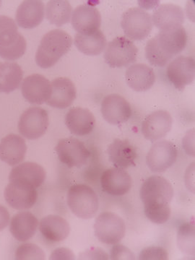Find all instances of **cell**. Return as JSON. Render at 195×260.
I'll return each instance as SVG.
<instances>
[{
  "mask_svg": "<svg viewBox=\"0 0 195 260\" xmlns=\"http://www.w3.org/2000/svg\"><path fill=\"white\" fill-rule=\"evenodd\" d=\"M187 34L184 27L160 31L147 42L145 55L150 64L166 66L185 49Z\"/></svg>",
  "mask_w": 195,
  "mask_h": 260,
  "instance_id": "obj_1",
  "label": "cell"
},
{
  "mask_svg": "<svg viewBox=\"0 0 195 260\" xmlns=\"http://www.w3.org/2000/svg\"><path fill=\"white\" fill-rule=\"evenodd\" d=\"M72 44L73 39L64 30L54 29L48 32L38 48L36 62L44 69L51 68L70 51Z\"/></svg>",
  "mask_w": 195,
  "mask_h": 260,
  "instance_id": "obj_2",
  "label": "cell"
},
{
  "mask_svg": "<svg viewBox=\"0 0 195 260\" xmlns=\"http://www.w3.org/2000/svg\"><path fill=\"white\" fill-rule=\"evenodd\" d=\"M26 47V41L14 20L0 15V56L5 60H16L25 54Z\"/></svg>",
  "mask_w": 195,
  "mask_h": 260,
  "instance_id": "obj_3",
  "label": "cell"
},
{
  "mask_svg": "<svg viewBox=\"0 0 195 260\" xmlns=\"http://www.w3.org/2000/svg\"><path fill=\"white\" fill-rule=\"evenodd\" d=\"M68 205L75 215L87 220L93 218L97 213L99 198L93 188L87 184H75L68 191Z\"/></svg>",
  "mask_w": 195,
  "mask_h": 260,
  "instance_id": "obj_4",
  "label": "cell"
},
{
  "mask_svg": "<svg viewBox=\"0 0 195 260\" xmlns=\"http://www.w3.org/2000/svg\"><path fill=\"white\" fill-rule=\"evenodd\" d=\"M94 232L103 244L114 245L125 236L126 225L124 220L116 213L104 212L95 219Z\"/></svg>",
  "mask_w": 195,
  "mask_h": 260,
  "instance_id": "obj_5",
  "label": "cell"
},
{
  "mask_svg": "<svg viewBox=\"0 0 195 260\" xmlns=\"http://www.w3.org/2000/svg\"><path fill=\"white\" fill-rule=\"evenodd\" d=\"M152 18L145 10L133 8L123 13L121 25L126 37L134 41L146 39L153 29Z\"/></svg>",
  "mask_w": 195,
  "mask_h": 260,
  "instance_id": "obj_6",
  "label": "cell"
},
{
  "mask_svg": "<svg viewBox=\"0 0 195 260\" xmlns=\"http://www.w3.org/2000/svg\"><path fill=\"white\" fill-rule=\"evenodd\" d=\"M140 196L144 206L169 205L174 197V188L165 178L152 176L143 183Z\"/></svg>",
  "mask_w": 195,
  "mask_h": 260,
  "instance_id": "obj_7",
  "label": "cell"
},
{
  "mask_svg": "<svg viewBox=\"0 0 195 260\" xmlns=\"http://www.w3.org/2000/svg\"><path fill=\"white\" fill-rule=\"evenodd\" d=\"M138 53V48L129 39L117 37L108 44L104 59L110 68H124L137 61Z\"/></svg>",
  "mask_w": 195,
  "mask_h": 260,
  "instance_id": "obj_8",
  "label": "cell"
},
{
  "mask_svg": "<svg viewBox=\"0 0 195 260\" xmlns=\"http://www.w3.org/2000/svg\"><path fill=\"white\" fill-rule=\"evenodd\" d=\"M49 124L47 111L40 107H30L20 116L18 130L26 139L37 140L45 134Z\"/></svg>",
  "mask_w": 195,
  "mask_h": 260,
  "instance_id": "obj_9",
  "label": "cell"
},
{
  "mask_svg": "<svg viewBox=\"0 0 195 260\" xmlns=\"http://www.w3.org/2000/svg\"><path fill=\"white\" fill-rule=\"evenodd\" d=\"M55 151L59 160L70 169L83 167L90 156V152L83 142L74 138L59 140Z\"/></svg>",
  "mask_w": 195,
  "mask_h": 260,
  "instance_id": "obj_10",
  "label": "cell"
},
{
  "mask_svg": "<svg viewBox=\"0 0 195 260\" xmlns=\"http://www.w3.org/2000/svg\"><path fill=\"white\" fill-rule=\"evenodd\" d=\"M47 173L37 162H25L12 169L9 181L12 184L28 189H37L44 184Z\"/></svg>",
  "mask_w": 195,
  "mask_h": 260,
  "instance_id": "obj_11",
  "label": "cell"
},
{
  "mask_svg": "<svg viewBox=\"0 0 195 260\" xmlns=\"http://www.w3.org/2000/svg\"><path fill=\"white\" fill-rule=\"evenodd\" d=\"M178 156L177 147L172 142L160 140L154 143L146 157V164L150 171L164 173L175 164Z\"/></svg>",
  "mask_w": 195,
  "mask_h": 260,
  "instance_id": "obj_12",
  "label": "cell"
},
{
  "mask_svg": "<svg viewBox=\"0 0 195 260\" xmlns=\"http://www.w3.org/2000/svg\"><path fill=\"white\" fill-rule=\"evenodd\" d=\"M168 79L179 90H183L194 79L195 62L191 56H179L173 59L167 69Z\"/></svg>",
  "mask_w": 195,
  "mask_h": 260,
  "instance_id": "obj_13",
  "label": "cell"
},
{
  "mask_svg": "<svg viewBox=\"0 0 195 260\" xmlns=\"http://www.w3.org/2000/svg\"><path fill=\"white\" fill-rule=\"evenodd\" d=\"M101 111L103 118L112 125H119L126 122L133 113L129 102L118 94H110L104 98Z\"/></svg>",
  "mask_w": 195,
  "mask_h": 260,
  "instance_id": "obj_14",
  "label": "cell"
},
{
  "mask_svg": "<svg viewBox=\"0 0 195 260\" xmlns=\"http://www.w3.org/2000/svg\"><path fill=\"white\" fill-rule=\"evenodd\" d=\"M51 83L42 75H29L21 85L22 95L30 104L42 105L50 97Z\"/></svg>",
  "mask_w": 195,
  "mask_h": 260,
  "instance_id": "obj_15",
  "label": "cell"
},
{
  "mask_svg": "<svg viewBox=\"0 0 195 260\" xmlns=\"http://www.w3.org/2000/svg\"><path fill=\"white\" fill-rule=\"evenodd\" d=\"M172 116L167 111L158 110L149 114L142 123V133L151 142L164 138L172 129Z\"/></svg>",
  "mask_w": 195,
  "mask_h": 260,
  "instance_id": "obj_16",
  "label": "cell"
},
{
  "mask_svg": "<svg viewBox=\"0 0 195 260\" xmlns=\"http://www.w3.org/2000/svg\"><path fill=\"white\" fill-rule=\"evenodd\" d=\"M103 191L113 196H122L129 192L133 180L127 172L121 168H112L103 173L101 178Z\"/></svg>",
  "mask_w": 195,
  "mask_h": 260,
  "instance_id": "obj_17",
  "label": "cell"
},
{
  "mask_svg": "<svg viewBox=\"0 0 195 260\" xmlns=\"http://www.w3.org/2000/svg\"><path fill=\"white\" fill-rule=\"evenodd\" d=\"M50 97L47 105L56 109L70 107L76 99V88L74 83L67 78H58L51 83Z\"/></svg>",
  "mask_w": 195,
  "mask_h": 260,
  "instance_id": "obj_18",
  "label": "cell"
},
{
  "mask_svg": "<svg viewBox=\"0 0 195 260\" xmlns=\"http://www.w3.org/2000/svg\"><path fill=\"white\" fill-rule=\"evenodd\" d=\"M72 25L80 34L99 30L102 16L94 6L87 4L77 7L72 14Z\"/></svg>",
  "mask_w": 195,
  "mask_h": 260,
  "instance_id": "obj_19",
  "label": "cell"
},
{
  "mask_svg": "<svg viewBox=\"0 0 195 260\" xmlns=\"http://www.w3.org/2000/svg\"><path fill=\"white\" fill-rule=\"evenodd\" d=\"M152 21L160 30H173L182 27L184 22V13L181 7L173 4L161 5L155 10Z\"/></svg>",
  "mask_w": 195,
  "mask_h": 260,
  "instance_id": "obj_20",
  "label": "cell"
},
{
  "mask_svg": "<svg viewBox=\"0 0 195 260\" xmlns=\"http://www.w3.org/2000/svg\"><path fill=\"white\" fill-rule=\"evenodd\" d=\"M107 153L109 160L115 167L124 169L136 165L138 153L129 140H114L108 148Z\"/></svg>",
  "mask_w": 195,
  "mask_h": 260,
  "instance_id": "obj_21",
  "label": "cell"
},
{
  "mask_svg": "<svg viewBox=\"0 0 195 260\" xmlns=\"http://www.w3.org/2000/svg\"><path fill=\"white\" fill-rule=\"evenodd\" d=\"M44 3L39 0H26L19 5L15 19L19 26L25 29L36 28L44 18Z\"/></svg>",
  "mask_w": 195,
  "mask_h": 260,
  "instance_id": "obj_22",
  "label": "cell"
},
{
  "mask_svg": "<svg viewBox=\"0 0 195 260\" xmlns=\"http://www.w3.org/2000/svg\"><path fill=\"white\" fill-rule=\"evenodd\" d=\"M65 124L72 134L85 136L90 134L95 127V116L88 109L73 108L67 114Z\"/></svg>",
  "mask_w": 195,
  "mask_h": 260,
  "instance_id": "obj_23",
  "label": "cell"
},
{
  "mask_svg": "<svg viewBox=\"0 0 195 260\" xmlns=\"http://www.w3.org/2000/svg\"><path fill=\"white\" fill-rule=\"evenodd\" d=\"M26 152L25 140L18 135H7L0 142V159L12 167L23 161Z\"/></svg>",
  "mask_w": 195,
  "mask_h": 260,
  "instance_id": "obj_24",
  "label": "cell"
},
{
  "mask_svg": "<svg viewBox=\"0 0 195 260\" xmlns=\"http://www.w3.org/2000/svg\"><path fill=\"white\" fill-rule=\"evenodd\" d=\"M39 220L29 211L15 214L10 223V232L19 242H26L37 233Z\"/></svg>",
  "mask_w": 195,
  "mask_h": 260,
  "instance_id": "obj_25",
  "label": "cell"
},
{
  "mask_svg": "<svg viewBox=\"0 0 195 260\" xmlns=\"http://www.w3.org/2000/svg\"><path fill=\"white\" fill-rule=\"evenodd\" d=\"M125 79L128 86L135 91H146L155 83V75L148 65L135 64L126 70Z\"/></svg>",
  "mask_w": 195,
  "mask_h": 260,
  "instance_id": "obj_26",
  "label": "cell"
},
{
  "mask_svg": "<svg viewBox=\"0 0 195 260\" xmlns=\"http://www.w3.org/2000/svg\"><path fill=\"white\" fill-rule=\"evenodd\" d=\"M39 231L43 237L51 242H60L70 235L68 222L59 215H50L44 217L39 223Z\"/></svg>",
  "mask_w": 195,
  "mask_h": 260,
  "instance_id": "obj_27",
  "label": "cell"
},
{
  "mask_svg": "<svg viewBox=\"0 0 195 260\" xmlns=\"http://www.w3.org/2000/svg\"><path fill=\"white\" fill-rule=\"evenodd\" d=\"M4 195L8 204L17 210L30 209L35 205L38 199L36 189L20 187L10 182L5 189Z\"/></svg>",
  "mask_w": 195,
  "mask_h": 260,
  "instance_id": "obj_28",
  "label": "cell"
},
{
  "mask_svg": "<svg viewBox=\"0 0 195 260\" xmlns=\"http://www.w3.org/2000/svg\"><path fill=\"white\" fill-rule=\"evenodd\" d=\"M107 44V39L101 30L84 34L78 32L75 35V46L85 55H99L104 51Z\"/></svg>",
  "mask_w": 195,
  "mask_h": 260,
  "instance_id": "obj_29",
  "label": "cell"
},
{
  "mask_svg": "<svg viewBox=\"0 0 195 260\" xmlns=\"http://www.w3.org/2000/svg\"><path fill=\"white\" fill-rule=\"evenodd\" d=\"M23 71L16 62H0V92L10 93L20 86Z\"/></svg>",
  "mask_w": 195,
  "mask_h": 260,
  "instance_id": "obj_30",
  "label": "cell"
},
{
  "mask_svg": "<svg viewBox=\"0 0 195 260\" xmlns=\"http://www.w3.org/2000/svg\"><path fill=\"white\" fill-rule=\"evenodd\" d=\"M72 15V7L66 0H51L46 8V17L49 23L62 26L69 23Z\"/></svg>",
  "mask_w": 195,
  "mask_h": 260,
  "instance_id": "obj_31",
  "label": "cell"
},
{
  "mask_svg": "<svg viewBox=\"0 0 195 260\" xmlns=\"http://www.w3.org/2000/svg\"><path fill=\"white\" fill-rule=\"evenodd\" d=\"M194 223H186L179 228L177 244L179 249L188 255H194L195 235Z\"/></svg>",
  "mask_w": 195,
  "mask_h": 260,
  "instance_id": "obj_32",
  "label": "cell"
},
{
  "mask_svg": "<svg viewBox=\"0 0 195 260\" xmlns=\"http://www.w3.org/2000/svg\"><path fill=\"white\" fill-rule=\"evenodd\" d=\"M144 211L148 220L155 224L167 223L172 213L169 205H146Z\"/></svg>",
  "mask_w": 195,
  "mask_h": 260,
  "instance_id": "obj_33",
  "label": "cell"
},
{
  "mask_svg": "<svg viewBox=\"0 0 195 260\" xmlns=\"http://www.w3.org/2000/svg\"><path fill=\"white\" fill-rule=\"evenodd\" d=\"M15 259L44 260L46 255L39 246L34 244H24L19 246L15 251Z\"/></svg>",
  "mask_w": 195,
  "mask_h": 260,
  "instance_id": "obj_34",
  "label": "cell"
},
{
  "mask_svg": "<svg viewBox=\"0 0 195 260\" xmlns=\"http://www.w3.org/2000/svg\"><path fill=\"white\" fill-rule=\"evenodd\" d=\"M169 254L165 249L160 246H148L141 251L140 260H167Z\"/></svg>",
  "mask_w": 195,
  "mask_h": 260,
  "instance_id": "obj_35",
  "label": "cell"
},
{
  "mask_svg": "<svg viewBox=\"0 0 195 260\" xmlns=\"http://www.w3.org/2000/svg\"><path fill=\"white\" fill-rule=\"evenodd\" d=\"M109 258L112 260H134L135 256L134 253L125 246L116 244L111 249Z\"/></svg>",
  "mask_w": 195,
  "mask_h": 260,
  "instance_id": "obj_36",
  "label": "cell"
},
{
  "mask_svg": "<svg viewBox=\"0 0 195 260\" xmlns=\"http://www.w3.org/2000/svg\"><path fill=\"white\" fill-rule=\"evenodd\" d=\"M79 259L107 260L109 259V256L107 253L101 248L92 247L80 254Z\"/></svg>",
  "mask_w": 195,
  "mask_h": 260,
  "instance_id": "obj_37",
  "label": "cell"
},
{
  "mask_svg": "<svg viewBox=\"0 0 195 260\" xmlns=\"http://www.w3.org/2000/svg\"><path fill=\"white\" fill-rule=\"evenodd\" d=\"M75 259L74 253L68 248H58L51 253L50 258H49V259L56 260Z\"/></svg>",
  "mask_w": 195,
  "mask_h": 260,
  "instance_id": "obj_38",
  "label": "cell"
},
{
  "mask_svg": "<svg viewBox=\"0 0 195 260\" xmlns=\"http://www.w3.org/2000/svg\"><path fill=\"white\" fill-rule=\"evenodd\" d=\"M193 136H194V130L191 129V131L190 130L189 133H187L185 138H184V140H183V146H184V150H186L188 155H191V156H194V147L191 146L190 143L191 138H192Z\"/></svg>",
  "mask_w": 195,
  "mask_h": 260,
  "instance_id": "obj_39",
  "label": "cell"
},
{
  "mask_svg": "<svg viewBox=\"0 0 195 260\" xmlns=\"http://www.w3.org/2000/svg\"><path fill=\"white\" fill-rule=\"evenodd\" d=\"M10 215L5 207L0 205V232L4 230L10 223Z\"/></svg>",
  "mask_w": 195,
  "mask_h": 260,
  "instance_id": "obj_40",
  "label": "cell"
},
{
  "mask_svg": "<svg viewBox=\"0 0 195 260\" xmlns=\"http://www.w3.org/2000/svg\"><path fill=\"white\" fill-rule=\"evenodd\" d=\"M1 5H2V2L0 1V7H1Z\"/></svg>",
  "mask_w": 195,
  "mask_h": 260,
  "instance_id": "obj_41",
  "label": "cell"
}]
</instances>
